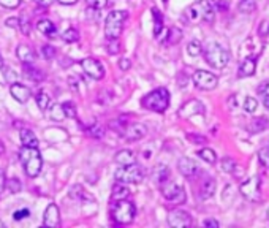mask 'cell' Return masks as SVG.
Instances as JSON below:
<instances>
[{"label":"cell","mask_w":269,"mask_h":228,"mask_svg":"<svg viewBox=\"0 0 269 228\" xmlns=\"http://www.w3.org/2000/svg\"><path fill=\"white\" fill-rule=\"evenodd\" d=\"M184 19L188 24H200L208 22L212 24L215 19V6L211 0H200L190 5L184 13Z\"/></svg>","instance_id":"cell-1"},{"label":"cell","mask_w":269,"mask_h":228,"mask_svg":"<svg viewBox=\"0 0 269 228\" xmlns=\"http://www.w3.org/2000/svg\"><path fill=\"white\" fill-rule=\"evenodd\" d=\"M19 160L24 167L25 175L29 178H37L41 168H43V159L38 148H29V146H22L19 149Z\"/></svg>","instance_id":"cell-2"},{"label":"cell","mask_w":269,"mask_h":228,"mask_svg":"<svg viewBox=\"0 0 269 228\" xmlns=\"http://www.w3.org/2000/svg\"><path fill=\"white\" fill-rule=\"evenodd\" d=\"M169 98H171V95L168 90L165 87H158L141 98V106L149 109V111L163 114L169 106Z\"/></svg>","instance_id":"cell-3"},{"label":"cell","mask_w":269,"mask_h":228,"mask_svg":"<svg viewBox=\"0 0 269 228\" xmlns=\"http://www.w3.org/2000/svg\"><path fill=\"white\" fill-rule=\"evenodd\" d=\"M203 54H204L206 62H208L212 68H217V70L225 68L230 62V52L223 48L222 44L215 43V41L206 44V48L203 49Z\"/></svg>","instance_id":"cell-4"},{"label":"cell","mask_w":269,"mask_h":228,"mask_svg":"<svg viewBox=\"0 0 269 228\" xmlns=\"http://www.w3.org/2000/svg\"><path fill=\"white\" fill-rule=\"evenodd\" d=\"M129 17L127 11H111L105 19V36L108 40H118L124 30V21Z\"/></svg>","instance_id":"cell-5"},{"label":"cell","mask_w":269,"mask_h":228,"mask_svg":"<svg viewBox=\"0 0 269 228\" xmlns=\"http://www.w3.org/2000/svg\"><path fill=\"white\" fill-rule=\"evenodd\" d=\"M134 216H136V206L132 202H129V198L119 200L116 202L111 208V217L114 222H118L121 225H127L132 224Z\"/></svg>","instance_id":"cell-6"},{"label":"cell","mask_w":269,"mask_h":228,"mask_svg":"<svg viewBox=\"0 0 269 228\" xmlns=\"http://www.w3.org/2000/svg\"><path fill=\"white\" fill-rule=\"evenodd\" d=\"M114 178L118 182H124V184H139L144 179V170L136 163L124 165L119 170H116Z\"/></svg>","instance_id":"cell-7"},{"label":"cell","mask_w":269,"mask_h":228,"mask_svg":"<svg viewBox=\"0 0 269 228\" xmlns=\"http://www.w3.org/2000/svg\"><path fill=\"white\" fill-rule=\"evenodd\" d=\"M239 190H241L242 197H244L246 200L257 203L258 200L262 198V179H260L258 176L249 178L246 182H242Z\"/></svg>","instance_id":"cell-8"},{"label":"cell","mask_w":269,"mask_h":228,"mask_svg":"<svg viewBox=\"0 0 269 228\" xmlns=\"http://www.w3.org/2000/svg\"><path fill=\"white\" fill-rule=\"evenodd\" d=\"M192 79H193V84L200 90H212L219 84V78L208 70H196L193 73Z\"/></svg>","instance_id":"cell-9"},{"label":"cell","mask_w":269,"mask_h":228,"mask_svg":"<svg viewBox=\"0 0 269 228\" xmlns=\"http://www.w3.org/2000/svg\"><path fill=\"white\" fill-rule=\"evenodd\" d=\"M163 197L166 198V202H169L171 205H176V206H181L187 202L184 187L176 184V182H166L163 186Z\"/></svg>","instance_id":"cell-10"},{"label":"cell","mask_w":269,"mask_h":228,"mask_svg":"<svg viewBox=\"0 0 269 228\" xmlns=\"http://www.w3.org/2000/svg\"><path fill=\"white\" fill-rule=\"evenodd\" d=\"M206 113V108L204 105L200 102V100H188V102H185L181 108H179L177 111V116L182 117V119H190L192 116H203Z\"/></svg>","instance_id":"cell-11"},{"label":"cell","mask_w":269,"mask_h":228,"mask_svg":"<svg viewBox=\"0 0 269 228\" xmlns=\"http://www.w3.org/2000/svg\"><path fill=\"white\" fill-rule=\"evenodd\" d=\"M81 67H83L84 73L87 76H91L92 79H103L105 78V68L102 65V62L95 57H86L81 62Z\"/></svg>","instance_id":"cell-12"},{"label":"cell","mask_w":269,"mask_h":228,"mask_svg":"<svg viewBox=\"0 0 269 228\" xmlns=\"http://www.w3.org/2000/svg\"><path fill=\"white\" fill-rule=\"evenodd\" d=\"M121 135L124 136L125 141H138V140L144 138V136L147 135V129H146L144 124H138V122L125 124Z\"/></svg>","instance_id":"cell-13"},{"label":"cell","mask_w":269,"mask_h":228,"mask_svg":"<svg viewBox=\"0 0 269 228\" xmlns=\"http://www.w3.org/2000/svg\"><path fill=\"white\" fill-rule=\"evenodd\" d=\"M168 224L169 227H174V228H187L193 224V221H192V216L187 211H184V209H173V211H169L168 214Z\"/></svg>","instance_id":"cell-14"},{"label":"cell","mask_w":269,"mask_h":228,"mask_svg":"<svg viewBox=\"0 0 269 228\" xmlns=\"http://www.w3.org/2000/svg\"><path fill=\"white\" fill-rule=\"evenodd\" d=\"M43 225L48 227V228H57L60 227V211L57 205H48L46 211H44V216H43Z\"/></svg>","instance_id":"cell-15"},{"label":"cell","mask_w":269,"mask_h":228,"mask_svg":"<svg viewBox=\"0 0 269 228\" xmlns=\"http://www.w3.org/2000/svg\"><path fill=\"white\" fill-rule=\"evenodd\" d=\"M177 170H179V173H181L182 176L193 178L196 173H198V165H196L192 159L182 157V159H179V162H177Z\"/></svg>","instance_id":"cell-16"},{"label":"cell","mask_w":269,"mask_h":228,"mask_svg":"<svg viewBox=\"0 0 269 228\" xmlns=\"http://www.w3.org/2000/svg\"><path fill=\"white\" fill-rule=\"evenodd\" d=\"M10 94L16 102L21 103V105L27 103V100L30 98V90L27 89V86H24L21 83H13L10 86Z\"/></svg>","instance_id":"cell-17"},{"label":"cell","mask_w":269,"mask_h":228,"mask_svg":"<svg viewBox=\"0 0 269 228\" xmlns=\"http://www.w3.org/2000/svg\"><path fill=\"white\" fill-rule=\"evenodd\" d=\"M255 71H257V59L247 56L241 62L238 75H239V78H247V76H254Z\"/></svg>","instance_id":"cell-18"},{"label":"cell","mask_w":269,"mask_h":228,"mask_svg":"<svg viewBox=\"0 0 269 228\" xmlns=\"http://www.w3.org/2000/svg\"><path fill=\"white\" fill-rule=\"evenodd\" d=\"M215 189H217V182L212 176H206V179L203 181V184L200 186V198L201 200H209L214 194H215Z\"/></svg>","instance_id":"cell-19"},{"label":"cell","mask_w":269,"mask_h":228,"mask_svg":"<svg viewBox=\"0 0 269 228\" xmlns=\"http://www.w3.org/2000/svg\"><path fill=\"white\" fill-rule=\"evenodd\" d=\"M116 163H119L121 167L124 165H132V163H136V154H134L133 151L130 149H122L119 151L118 154H116V157H114Z\"/></svg>","instance_id":"cell-20"},{"label":"cell","mask_w":269,"mask_h":228,"mask_svg":"<svg viewBox=\"0 0 269 228\" xmlns=\"http://www.w3.org/2000/svg\"><path fill=\"white\" fill-rule=\"evenodd\" d=\"M16 56L22 63H33L35 60V52L29 44H19L16 49Z\"/></svg>","instance_id":"cell-21"},{"label":"cell","mask_w":269,"mask_h":228,"mask_svg":"<svg viewBox=\"0 0 269 228\" xmlns=\"http://www.w3.org/2000/svg\"><path fill=\"white\" fill-rule=\"evenodd\" d=\"M37 30L43 33L44 36H49V38H54V36L57 35V27L49 19H40L37 22Z\"/></svg>","instance_id":"cell-22"},{"label":"cell","mask_w":269,"mask_h":228,"mask_svg":"<svg viewBox=\"0 0 269 228\" xmlns=\"http://www.w3.org/2000/svg\"><path fill=\"white\" fill-rule=\"evenodd\" d=\"M130 195V189L129 184H124V182H119L113 187L111 192V202H119V200H125Z\"/></svg>","instance_id":"cell-23"},{"label":"cell","mask_w":269,"mask_h":228,"mask_svg":"<svg viewBox=\"0 0 269 228\" xmlns=\"http://www.w3.org/2000/svg\"><path fill=\"white\" fill-rule=\"evenodd\" d=\"M152 17H154V36L160 40L161 32L165 30V24H163V14L160 13L158 8H152Z\"/></svg>","instance_id":"cell-24"},{"label":"cell","mask_w":269,"mask_h":228,"mask_svg":"<svg viewBox=\"0 0 269 228\" xmlns=\"http://www.w3.org/2000/svg\"><path fill=\"white\" fill-rule=\"evenodd\" d=\"M21 136V143L22 146H29V148H38V138L30 129H22L19 132Z\"/></svg>","instance_id":"cell-25"},{"label":"cell","mask_w":269,"mask_h":228,"mask_svg":"<svg viewBox=\"0 0 269 228\" xmlns=\"http://www.w3.org/2000/svg\"><path fill=\"white\" fill-rule=\"evenodd\" d=\"M268 127H269V121L266 119V117H257V119H254L247 125V130L250 133H260V132L266 130Z\"/></svg>","instance_id":"cell-26"},{"label":"cell","mask_w":269,"mask_h":228,"mask_svg":"<svg viewBox=\"0 0 269 228\" xmlns=\"http://www.w3.org/2000/svg\"><path fill=\"white\" fill-rule=\"evenodd\" d=\"M181 40H182V30L179 29V27H171V29H168L165 44L173 46V44H177Z\"/></svg>","instance_id":"cell-27"},{"label":"cell","mask_w":269,"mask_h":228,"mask_svg":"<svg viewBox=\"0 0 269 228\" xmlns=\"http://www.w3.org/2000/svg\"><path fill=\"white\" fill-rule=\"evenodd\" d=\"M24 73L27 76H29L32 81H43L44 76H43V73L37 68V67H33L32 63H24Z\"/></svg>","instance_id":"cell-28"},{"label":"cell","mask_w":269,"mask_h":228,"mask_svg":"<svg viewBox=\"0 0 269 228\" xmlns=\"http://www.w3.org/2000/svg\"><path fill=\"white\" fill-rule=\"evenodd\" d=\"M49 117L52 121H56V122H62L65 119V111H64V106L56 103V105H52L51 106V114Z\"/></svg>","instance_id":"cell-29"},{"label":"cell","mask_w":269,"mask_h":228,"mask_svg":"<svg viewBox=\"0 0 269 228\" xmlns=\"http://www.w3.org/2000/svg\"><path fill=\"white\" fill-rule=\"evenodd\" d=\"M198 156H200V159H203L206 163H211V165L217 162V154H215L214 149H209V148L200 149V151H198Z\"/></svg>","instance_id":"cell-30"},{"label":"cell","mask_w":269,"mask_h":228,"mask_svg":"<svg viewBox=\"0 0 269 228\" xmlns=\"http://www.w3.org/2000/svg\"><path fill=\"white\" fill-rule=\"evenodd\" d=\"M236 168H238V163H236L235 159H231V157L222 159V162H220V170H222V171L230 173V175H231V173L236 171Z\"/></svg>","instance_id":"cell-31"},{"label":"cell","mask_w":269,"mask_h":228,"mask_svg":"<svg viewBox=\"0 0 269 228\" xmlns=\"http://www.w3.org/2000/svg\"><path fill=\"white\" fill-rule=\"evenodd\" d=\"M62 40L65 43H76V41H79V32L75 29V27H68V29L62 33Z\"/></svg>","instance_id":"cell-32"},{"label":"cell","mask_w":269,"mask_h":228,"mask_svg":"<svg viewBox=\"0 0 269 228\" xmlns=\"http://www.w3.org/2000/svg\"><path fill=\"white\" fill-rule=\"evenodd\" d=\"M35 100H37V105L41 111H46V109L51 106V98L46 92H38L37 97H35Z\"/></svg>","instance_id":"cell-33"},{"label":"cell","mask_w":269,"mask_h":228,"mask_svg":"<svg viewBox=\"0 0 269 228\" xmlns=\"http://www.w3.org/2000/svg\"><path fill=\"white\" fill-rule=\"evenodd\" d=\"M203 52V46L200 41H190L187 44V54L192 57H198L200 54Z\"/></svg>","instance_id":"cell-34"},{"label":"cell","mask_w":269,"mask_h":228,"mask_svg":"<svg viewBox=\"0 0 269 228\" xmlns=\"http://www.w3.org/2000/svg\"><path fill=\"white\" fill-rule=\"evenodd\" d=\"M257 10V3L254 2V0H241L239 3V11L241 13H254Z\"/></svg>","instance_id":"cell-35"},{"label":"cell","mask_w":269,"mask_h":228,"mask_svg":"<svg viewBox=\"0 0 269 228\" xmlns=\"http://www.w3.org/2000/svg\"><path fill=\"white\" fill-rule=\"evenodd\" d=\"M86 2L89 10H95V11H100L108 6V0H86Z\"/></svg>","instance_id":"cell-36"},{"label":"cell","mask_w":269,"mask_h":228,"mask_svg":"<svg viewBox=\"0 0 269 228\" xmlns=\"http://www.w3.org/2000/svg\"><path fill=\"white\" fill-rule=\"evenodd\" d=\"M258 160H260V163H262V167L269 168V146L262 148L258 151Z\"/></svg>","instance_id":"cell-37"},{"label":"cell","mask_w":269,"mask_h":228,"mask_svg":"<svg viewBox=\"0 0 269 228\" xmlns=\"http://www.w3.org/2000/svg\"><path fill=\"white\" fill-rule=\"evenodd\" d=\"M257 108H258V102L254 98V97H247L244 100V111L249 113V114H252L257 111Z\"/></svg>","instance_id":"cell-38"},{"label":"cell","mask_w":269,"mask_h":228,"mask_svg":"<svg viewBox=\"0 0 269 228\" xmlns=\"http://www.w3.org/2000/svg\"><path fill=\"white\" fill-rule=\"evenodd\" d=\"M64 111H65V117H70V119H75L76 117V108L73 102H65L64 105Z\"/></svg>","instance_id":"cell-39"},{"label":"cell","mask_w":269,"mask_h":228,"mask_svg":"<svg viewBox=\"0 0 269 228\" xmlns=\"http://www.w3.org/2000/svg\"><path fill=\"white\" fill-rule=\"evenodd\" d=\"M106 48H108V52L110 54H119L121 52V43H119V38L118 40H108V44H106Z\"/></svg>","instance_id":"cell-40"},{"label":"cell","mask_w":269,"mask_h":228,"mask_svg":"<svg viewBox=\"0 0 269 228\" xmlns=\"http://www.w3.org/2000/svg\"><path fill=\"white\" fill-rule=\"evenodd\" d=\"M29 216H30V211H29V209H25V208L17 209V211L13 213V219H14L16 222L24 221V219H29Z\"/></svg>","instance_id":"cell-41"},{"label":"cell","mask_w":269,"mask_h":228,"mask_svg":"<svg viewBox=\"0 0 269 228\" xmlns=\"http://www.w3.org/2000/svg\"><path fill=\"white\" fill-rule=\"evenodd\" d=\"M187 138L190 143H195V144H206L208 140H206V136L203 135H196V133H187Z\"/></svg>","instance_id":"cell-42"},{"label":"cell","mask_w":269,"mask_h":228,"mask_svg":"<svg viewBox=\"0 0 269 228\" xmlns=\"http://www.w3.org/2000/svg\"><path fill=\"white\" fill-rule=\"evenodd\" d=\"M89 133H91L94 138H102V136L105 135V130H103V127L100 124H95L91 127V130H89Z\"/></svg>","instance_id":"cell-43"},{"label":"cell","mask_w":269,"mask_h":228,"mask_svg":"<svg viewBox=\"0 0 269 228\" xmlns=\"http://www.w3.org/2000/svg\"><path fill=\"white\" fill-rule=\"evenodd\" d=\"M6 186H8V190H10L11 194H17L21 190V182L17 179H10L6 182Z\"/></svg>","instance_id":"cell-44"},{"label":"cell","mask_w":269,"mask_h":228,"mask_svg":"<svg viewBox=\"0 0 269 228\" xmlns=\"http://www.w3.org/2000/svg\"><path fill=\"white\" fill-rule=\"evenodd\" d=\"M0 5L5 8H10V10H14L21 5V0H0Z\"/></svg>","instance_id":"cell-45"},{"label":"cell","mask_w":269,"mask_h":228,"mask_svg":"<svg viewBox=\"0 0 269 228\" xmlns=\"http://www.w3.org/2000/svg\"><path fill=\"white\" fill-rule=\"evenodd\" d=\"M257 92H258L260 95H263V97H265V95H269V79L263 81V83L257 87Z\"/></svg>","instance_id":"cell-46"},{"label":"cell","mask_w":269,"mask_h":228,"mask_svg":"<svg viewBox=\"0 0 269 228\" xmlns=\"http://www.w3.org/2000/svg\"><path fill=\"white\" fill-rule=\"evenodd\" d=\"M19 22H21V19L19 17H8V19L5 21V25L6 27H10V29H19Z\"/></svg>","instance_id":"cell-47"},{"label":"cell","mask_w":269,"mask_h":228,"mask_svg":"<svg viewBox=\"0 0 269 228\" xmlns=\"http://www.w3.org/2000/svg\"><path fill=\"white\" fill-rule=\"evenodd\" d=\"M41 54L44 56V59H52L54 57V48L52 46H49V44H44V46L41 48Z\"/></svg>","instance_id":"cell-48"},{"label":"cell","mask_w":269,"mask_h":228,"mask_svg":"<svg viewBox=\"0 0 269 228\" xmlns=\"http://www.w3.org/2000/svg\"><path fill=\"white\" fill-rule=\"evenodd\" d=\"M19 29H21L22 35H30V30H32L30 22L29 21H21L19 22Z\"/></svg>","instance_id":"cell-49"},{"label":"cell","mask_w":269,"mask_h":228,"mask_svg":"<svg viewBox=\"0 0 269 228\" xmlns=\"http://www.w3.org/2000/svg\"><path fill=\"white\" fill-rule=\"evenodd\" d=\"M130 67H132V62H130V59H127V57H122V59H119V68H121L122 71H127V70H130Z\"/></svg>","instance_id":"cell-50"},{"label":"cell","mask_w":269,"mask_h":228,"mask_svg":"<svg viewBox=\"0 0 269 228\" xmlns=\"http://www.w3.org/2000/svg\"><path fill=\"white\" fill-rule=\"evenodd\" d=\"M203 225L208 227V228H219L220 227V224L215 221V219H206V221L203 222Z\"/></svg>","instance_id":"cell-51"},{"label":"cell","mask_w":269,"mask_h":228,"mask_svg":"<svg viewBox=\"0 0 269 228\" xmlns=\"http://www.w3.org/2000/svg\"><path fill=\"white\" fill-rule=\"evenodd\" d=\"M68 84L71 86V90H73V92H78L79 86H78V83L75 84V78H73V76H70V78H68Z\"/></svg>","instance_id":"cell-52"},{"label":"cell","mask_w":269,"mask_h":228,"mask_svg":"<svg viewBox=\"0 0 269 228\" xmlns=\"http://www.w3.org/2000/svg\"><path fill=\"white\" fill-rule=\"evenodd\" d=\"M59 3H62V5H75L78 0H57Z\"/></svg>","instance_id":"cell-53"},{"label":"cell","mask_w":269,"mask_h":228,"mask_svg":"<svg viewBox=\"0 0 269 228\" xmlns=\"http://www.w3.org/2000/svg\"><path fill=\"white\" fill-rule=\"evenodd\" d=\"M235 98H236V97L233 95V97H230V100H228V102H230L228 105H230V108H231V109H235V108L238 106V102H235Z\"/></svg>","instance_id":"cell-54"},{"label":"cell","mask_w":269,"mask_h":228,"mask_svg":"<svg viewBox=\"0 0 269 228\" xmlns=\"http://www.w3.org/2000/svg\"><path fill=\"white\" fill-rule=\"evenodd\" d=\"M263 105H265V108L269 111V95H265V100H263Z\"/></svg>","instance_id":"cell-55"},{"label":"cell","mask_w":269,"mask_h":228,"mask_svg":"<svg viewBox=\"0 0 269 228\" xmlns=\"http://www.w3.org/2000/svg\"><path fill=\"white\" fill-rule=\"evenodd\" d=\"M3 68V59H2V56H0V70Z\"/></svg>","instance_id":"cell-56"},{"label":"cell","mask_w":269,"mask_h":228,"mask_svg":"<svg viewBox=\"0 0 269 228\" xmlns=\"http://www.w3.org/2000/svg\"><path fill=\"white\" fill-rule=\"evenodd\" d=\"M161 2H163V3L166 5V3H168V0H161Z\"/></svg>","instance_id":"cell-57"},{"label":"cell","mask_w":269,"mask_h":228,"mask_svg":"<svg viewBox=\"0 0 269 228\" xmlns=\"http://www.w3.org/2000/svg\"><path fill=\"white\" fill-rule=\"evenodd\" d=\"M266 216H268V219H269V209H268V213H266Z\"/></svg>","instance_id":"cell-58"},{"label":"cell","mask_w":269,"mask_h":228,"mask_svg":"<svg viewBox=\"0 0 269 228\" xmlns=\"http://www.w3.org/2000/svg\"><path fill=\"white\" fill-rule=\"evenodd\" d=\"M268 33H269V32H268Z\"/></svg>","instance_id":"cell-59"}]
</instances>
